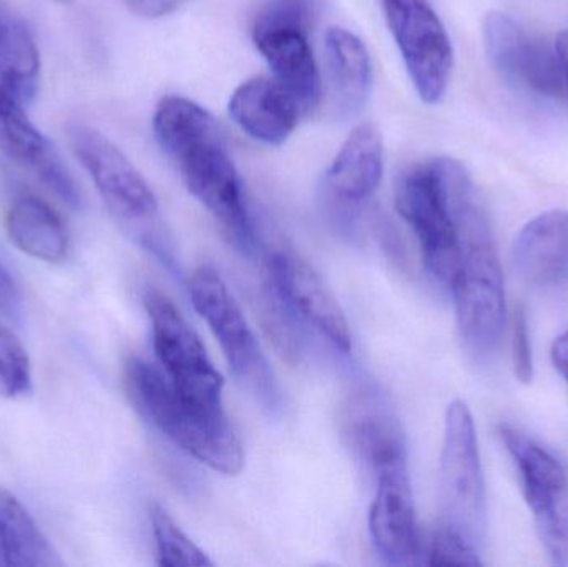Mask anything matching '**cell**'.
<instances>
[{
	"label": "cell",
	"instance_id": "obj_10",
	"mask_svg": "<svg viewBox=\"0 0 568 567\" xmlns=\"http://www.w3.org/2000/svg\"><path fill=\"white\" fill-rule=\"evenodd\" d=\"M69 140L77 159L116 219L142 225L159 219L155 193L112 140L89 125L70 126Z\"/></svg>",
	"mask_w": 568,
	"mask_h": 567
},
{
	"label": "cell",
	"instance_id": "obj_32",
	"mask_svg": "<svg viewBox=\"0 0 568 567\" xmlns=\"http://www.w3.org/2000/svg\"><path fill=\"white\" fill-rule=\"evenodd\" d=\"M557 57H559L560 69H562L564 85H566V102L568 103V30H564L556 40Z\"/></svg>",
	"mask_w": 568,
	"mask_h": 567
},
{
	"label": "cell",
	"instance_id": "obj_7",
	"mask_svg": "<svg viewBox=\"0 0 568 567\" xmlns=\"http://www.w3.org/2000/svg\"><path fill=\"white\" fill-rule=\"evenodd\" d=\"M384 17L417 95L439 103L454 69V49L443 20L429 0H381Z\"/></svg>",
	"mask_w": 568,
	"mask_h": 567
},
{
	"label": "cell",
	"instance_id": "obj_20",
	"mask_svg": "<svg viewBox=\"0 0 568 567\" xmlns=\"http://www.w3.org/2000/svg\"><path fill=\"white\" fill-rule=\"evenodd\" d=\"M326 60L334 107L341 119H354L363 112L373 90V62L359 37L343 27L326 33Z\"/></svg>",
	"mask_w": 568,
	"mask_h": 567
},
{
	"label": "cell",
	"instance_id": "obj_27",
	"mask_svg": "<svg viewBox=\"0 0 568 567\" xmlns=\"http://www.w3.org/2000/svg\"><path fill=\"white\" fill-rule=\"evenodd\" d=\"M429 565L433 566H483L479 551L466 539L446 528H437L430 543Z\"/></svg>",
	"mask_w": 568,
	"mask_h": 567
},
{
	"label": "cell",
	"instance_id": "obj_5",
	"mask_svg": "<svg viewBox=\"0 0 568 567\" xmlns=\"http://www.w3.org/2000/svg\"><path fill=\"white\" fill-rule=\"evenodd\" d=\"M440 528L480 551L487 535V498L473 413L466 403H450L440 453Z\"/></svg>",
	"mask_w": 568,
	"mask_h": 567
},
{
	"label": "cell",
	"instance_id": "obj_31",
	"mask_svg": "<svg viewBox=\"0 0 568 567\" xmlns=\"http://www.w3.org/2000/svg\"><path fill=\"white\" fill-rule=\"evenodd\" d=\"M552 362L568 385V330L552 345Z\"/></svg>",
	"mask_w": 568,
	"mask_h": 567
},
{
	"label": "cell",
	"instance_id": "obj_18",
	"mask_svg": "<svg viewBox=\"0 0 568 567\" xmlns=\"http://www.w3.org/2000/svg\"><path fill=\"white\" fill-rule=\"evenodd\" d=\"M514 265L537 288L568 286V212L552 210L524 226L514 245Z\"/></svg>",
	"mask_w": 568,
	"mask_h": 567
},
{
	"label": "cell",
	"instance_id": "obj_3",
	"mask_svg": "<svg viewBox=\"0 0 568 567\" xmlns=\"http://www.w3.org/2000/svg\"><path fill=\"white\" fill-rule=\"evenodd\" d=\"M459 240V272L450 286L456 298L457 326L470 355L486 360L499 345L506 300L493 229L476 185L460 203Z\"/></svg>",
	"mask_w": 568,
	"mask_h": 567
},
{
	"label": "cell",
	"instance_id": "obj_30",
	"mask_svg": "<svg viewBox=\"0 0 568 567\" xmlns=\"http://www.w3.org/2000/svg\"><path fill=\"white\" fill-rule=\"evenodd\" d=\"M0 310L10 316H17L20 312L19 290L2 263H0Z\"/></svg>",
	"mask_w": 568,
	"mask_h": 567
},
{
	"label": "cell",
	"instance_id": "obj_17",
	"mask_svg": "<svg viewBox=\"0 0 568 567\" xmlns=\"http://www.w3.org/2000/svg\"><path fill=\"white\" fill-rule=\"evenodd\" d=\"M229 112L252 139L275 146L293 135L301 115L296 100L275 77H255L242 83L230 99Z\"/></svg>",
	"mask_w": 568,
	"mask_h": 567
},
{
	"label": "cell",
	"instance_id": "obj_29",
	"mask_svg": "<svg viewBox=\"0 0 568 567\" xmlns=\"http://www.w3.org/2000/svg\"><path fill=\"white\" fill-rule=\"evenodd\" d=\"M133 13L146 19H159L179 10L189 0H123Z\"/></svg>",
	"mask_w": 568,
	"mask_h": 567
},
{
	"label": "cell",
	"instance_id": "obj_15",
	"mask_svg": "<svg viewBox=\"0 0 568 567\" xmlns=\"http://www.w3.org/2000/svg\"><path fill=\"white\" fill-rule=\"evenodd\" d=\"M376 478L369 512L371 539L389 565H413L419 555V535L407 465L383 469Z\"/></svg>",
	"mask_w": 568,
	"mask_h": 567
},
{
	"label": "cell",
	"instance_id": "obj_13",
	"mask_svg": "<svg viewBox=\"0 0 568 567\" xmlns=\"http://www.w3.org/2000/svg\"><path fill=\"white\" fill-rule=\"evenodd\" d=\"M268 283L294 315L310 323L341 352H349V323L326 283L306 260L291 250L273 253Z\"/></svg>",
	"mask_w": 568,
	"mask_h": 567
},
{
	"label": "cell",
	"instance_id": "obj_12",
	"mask_svg": "<svg viewBox=\"0 0 568 567\" xmlns=\"http://www.w3.org/2000/svg\"><path fill=\"white\" fill-rule=\"evenodd\" d=\"M339 426L354 458L374 475L407 465L403 426L389 399L377 389L353 393L341 408Z\"/></svg>",
	"mask_w": 568,
	"mask_h": 567
},
{
	"label": "cell",
	"instance_id": "obj_8",
	"mask_svg": "<svg viewBox=\"0 0 568 567\" xmlns=\"http://www.w3.org/2000/svg\"><path fill=\"white\" fill-rule=\"evenodd\" d=\"M143 303L152 322L156 358L175 388L200 405L223 406V376L175 303L153 288L146 290Z\"/></svg>",
	"mask_w": 568,
	"mask_h": 567
},
{
	"label": "cell",
	"instance_id": "obj_24",
	"mask_svg": "<svg viewBox=\"0 0 568 567\" xmlns=\"http://www.w3.org/2000/svg\"><path fill=\"white\" fill-rule=\"evenodd\" d=\"M150 522H152L160 566H213L209 556L176 526V523L170 518L169 513L156 503L150 506Z\"/></svg>",
	"mask_w": 568,
	"mask_h": 567
},
{
	"label": "cell",
	"instance_id": "obj_4",
	"mask_svg": "<svg viewBox=\"0 0 568 567\" xmlns=\"http://www.w3.org/2000/svg\"><path fill=\"white\" fill-rule=\"evenodd\" d=\"M474 185L463 163L449 156L410 166L397 180L396 209L419 240L434 279L453 286L460 265L459 212Z\"/></svg>",
	"mask_w": 568,
	"mask_h": 567
},
{
	"label": "cell",
	"instance_id": "obj_23",
	"mask_svg": "<svg viewBox=\"0 0 568 567\" xmlns=\"http://www.w3.org/2000/svg\"><path fill=\"white\" fill-rule=\"evenodd\" d=\"M40 55L26 27L0 20V102L27 105L39 85Z\"/></svg>",
	"mask_w": 568,
	"mask_h": 567
},
{
	"label": "cell",
	"instance_id": "obj_14",
	"mask_svg": "<svg viewBox=\"0 0 568 567\" xmlns=\"http://www.w3.org/2000/svg\"><path fill=\"white\" fill-rule=\"evenodd\" d=\"M384 173L383 139L376 126H356L341 146L321 183L331 215H354L379 189Z\"/></svg>",
	"mask_w": 568,
	"mask_h": 567
},
{
	"label": "cell",
	"instance_id": "obj_16",
	"mask_svg": "<svg viewBox=\"0 0 568 567\" xmlns=\"http://www.w3.org/2000/svg\"><path fill=\"white\" fill-rule=\"evenodd\" d=\"M0 149L72 209L82 206V195L63 165L55 146L39 132L26 113V105L0 102Z\"/></svg>",
	"mask_w": 568,
	"mask_h": 567
},
{
	"label": "cell",
	"instance_id": "obj_28",
	"mask_svg": "<svg viewBox=\"0 0 568 567\" xmlns=\"http://www.w3.org/2000/svg\"><path fill=\"white\" fill-rule=\"evenodd\" d=\"M514 369L523 383H530L534 378L532 348H530L529 323L523 308L516 313L514 320Z\"/></svg>",
	"mask_w": 568,
	"mask_h": 567
},
{
	"label": "cell",
	"instance_id": "obj_19",
	"mask_svg": "<svg viewBox=\"0 0 568 567\" xmlns=\"http://www.w3.org/2000/svg\"><path fill=\"white\" fill-rule=\"evenodd\" d=\"M256 49L272 67L273 77L293 95L301 113L313 112L321 100V77L311 49L310 33L263 30L252 33Z\"/></svg>",
	"mask_w": 568,
	"mask_h": 567
},
{
	"label": "cell",
	"instance_id": "obj_9",
	"mask_svg": "<svg viewBox=\"0 0 568 567\" xmlns=\"http://www.w3.org/2000/svg\"><path fill=\"white\" fill-rule=\"evenodd\" d=\"M500 438L523 479L527 505L532 509L544 548L556 566H568V478L564 466L513 426L500 428Z\"/></svg>",
	"mask_w": 568,
	"mask_h": 567
},
{
	"label": "cell",
	"instance_id": "obj_25",
	"mask_svg": "<svg viewBox=\"0 0 568 567\" xmlns=\"http://www.w3.org/2000/svg\"><path fill=\"white\" fill-rule=\"evenodd\" d=\"M321 12V0H263L253 17L252 33L263 30L313 32Z\"/></svg>",
	"mask_w": 568,
	"mask_h": 567
},
{
	"label": "cell",
	"instance_id": "obj_33",
	"mask_svg": "<svg viewBox=\"0 0 568 567\" xmlns=\"http://www.w3.org/2000/svg\"><path fill=\"white\" fill-rule=\"evenodd\" d=\"M59 3H72V0H55Z\"/></svg>",
	"mask_w": 568,
	"mask_h": 567
},
{
	"label": "cell",
	"instance_id": "obj_2",
	"mask_svg": "<svg viewBox=\"0 0 568 567\" xmlns=\"http://www.w3.org/2000/svg\"><path fill=\"white\" fill-rule=\"evenodd\" d=\"M125 386L140 415L180 449L222 475L242 472V439L223 406L185 398L165 373L142 358L126 363Z\"/></svg>",
	"mask_w": 568,
	"mask_h": 567
},
{
	"label": "cell",
	"instance_id": "obj_26",
	"mask_svg": "<svg viewBox=\"0 0 568 567\" xmlns=\"http://www.w3.org/2000/svg\"><path fill=\"white\" fill-rule=\"evenodd\" d=\"M32 393V366L20 340L0 325V396L23 398Z\"/></svg>",
	"mask_w": 568,
	"mask_h": 567
},
{
	"label": "cell",
	"instance_id": "obj_22",
	"mask_svg": "<svg viewBox=\"0 0 568 567\" xmlns=\"http://www.w3.org/2000/svg\"><path fill=\"white\" fill-rule=\"evenodd\" d=\"M59 553L22 503L0 488V567H60Z\"/></svg>",
	"mask_w": 568,
	"mask_h": 567
},
{
	"label": "cell",
	"instance_id": "obj_6",
	"mask_svg": "<svg viewBox=\"0 0 568 567\" xmlns=\"http://www.w3.org/2000/svg\"><path fill=\"white\" fill-rule=\"evenodd\" d=\"M189 288L193 306L219 338L239 382L265 408L278 409L282 406L278 379L220 273L212 266H200L190 279Z\"/></svg>",
	"mask_w": 568,
	"mask_h": 567
},
{
	"label": "cell",
	"instance_id": "obj_21",
	"mask_svg": "<svg viewBox=\"0 0 568 567\" xmlns=\"http://www.w3.org/2000/svg\"><path fill=\"white\" fill-rule=\"evenodd\" d=\"M7 232L20 252L47 263H60L69 252V233L59 213L33 195L13 200Z\"/></svg>",
	"mask_w": 568,
	"mask_h": 567
},
{
	"label": "cell",
	"instance_id": "obj_1",
	"mask_svg": "<svg viewBox=\"0 0 568 567\" xmlns=\"http://www.w3.org/2000/svg\"><path fill=\"white\" fill-rule=\"evenodd\" d=\"M156 143L175 163L193 196L215 216L236 249L255 245L242 176L219 120L185 97H165L153 115Z\"/></svg>",
	"mask_w": 568,
	"mask_h": 567
},
{
	"label": "cell",
	"instance_id": "obj_11",
	"mask_svg": "<svg viewBox=\"0 0 568 567\" xmlns=\"http://www.w3.org/2000/svg\"><path fill=\"white\" fill-rule=\"evenodd\" d=\"M484 45L494 70L507 85L542 99L566 100L556 49L530 36L513 17L487 13Z\"/></svg>",
	"mask_w": 568,
	"mask_h": 567
}]
</instances>
